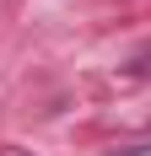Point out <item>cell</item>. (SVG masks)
Listing matches in <instances>:
<instances>
[{
  "mask_svg": "<svg viewBox=\"0 0 151 156\" xmlns=\"http://www.w3.org/2000/svg\"><path fill=\"white\" fill-rule=\"evenodd\" d=\"M119 156H151V145H130V151H119Z\"/></svg>",
  "mask_w": 151,
  "mask_h": 156,
  "instance_id": "obj_1",
  "label": "cell"
}]
</instances>
